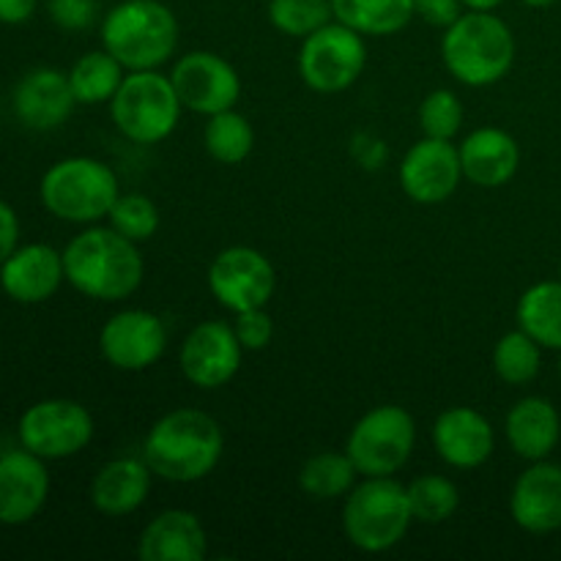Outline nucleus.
<instances>
[{
  "label": "nucleus",
  "instance_id": "f257e3e1",
  "mask_svg": "<svg viewBox=\"0 0 561 561\" xmlns=\"http://www.w3.org/2000/svg\"><path fill=\"white\" fill-rule=\"evenodd\" d=\"M225 436L219 422L201 409H173L142 438V460L153 477L175 485L201 482L219 466Z\"/></svg>",
  "mask_w": 561,
  "mask_h": 561
},
{
  "label": "nucleus",
  "instance_id": "f03ea898",
  "mask_svg": "<svg viewBox=\"0 0 561 561\" xmlns=\"http://www.w3.org/2000/svg\"><path fill=\"white\" fill-rule=\"evenodd\" d=\"M66 283L93 301H124L146 277V263L135 241L113 228L91 225L66 244Z\"/></svg>",
  "mask_w": 561,
  "mask_h": 561
},
{
  "label": "nucleus",
  "instance_id": "7ed1b4c3",
  "mask_svg": "<svg viewBox=\"0 0 561 561\" xmlns=\"http://www.w3.org/2000/svg\"><path fill=\"white\" fill-rule=\"evenodd\" d=\"M449 75L469 88L502 82L515 64V33L493 11L466 9L442 36Z\"/></svg>",
  "mask_w": 561,
  "mask_h": 561
},
{
  "label": "nucleus",
  "instance_id": "20e7f679",
  "mask_svg": "<svg viewBox=\"0 0 561 561\" xmlns=\"http://www.w3.org/2000/svg\"><path fill=\"white\" fill-rule=\"evenodd\" d=\"M102 47L126 71L159 69L179 49V20L162 0H124L102 20Z\"/></svg>",
  "mask_w": 561,
  "mask_h": 561
},
{
  "label": "nucleus",
  "instance_id": "39448f33",
  "mask_svg": "<svg viewBox=\"0 0 561 561\" xmlns=\"http://www.w3.org/2000/svg\"><path fill=\"white\" fill-rule=\"evenodd\" d=\"M414 513L409 488L394 477H362L343 504V535L356 551L387 553L405 540Z\"/></svg>",
  "mask_w": 561,
  "mask_h": 561
},
{
  "label": "nucleus",
  "instance_id": "423d86ee",
  "mask_svg": "<svg viewBox=\"0 0 561 561\" xmlns=\"http://www.w3.org/2000/svg\"><path fill=\"white\" fill-rule=\"evenodd\" d=\"M121 184L107 162L93 157H66L49 164L38 184L42 206L60 222L96 225L107 219Z\"/></svg>",
  "mask_w": 561,
  "mask_h": 561
},
{
  "label": "nucleus",
  "instance_id": "0eeeda50",
  "mask_svg": "<svg viewBox=\"0 0 561 561\" xmlns=\"http://www.w3.org/2000/svg\"><path fill=\"white\" fill-rule=\"evenodd\" d=\"M179 93H175L170 75L159 69L126 71L118 93L110 102L113 124L126 140L137 146H157L168 140L181 118Z\"/></svg>",
  "mask_w": 561,
  "mask_h": 561
},
{
  "label": "nucleus",
  "instance_id": "6e6552de",
  "mask_svg": "<svg viewBox=\"0 0 561 561\" xmlns=\"http://www.w3.org/2000/svg\"><path fill=\"white\" fill-rule=\"evenodd\" d=\"M416 420L403 405H376L348 433L345 453L359 477H392L411 460Z\"/></svg>",
  "mask_w": 561,
  "mask_h": 561
},
{
  "label": "nucleus",
  "instance_id": "1a4fd4ad",
  "mask_svg": "<svg viewBox=\"0 0 561 561\" xmlns=\"http://www.w3.org/2000/svg\"><path fill=\"white\" fill-rule=\"evenodd\" d=\"M299 77L316 93H343L354 85L367 66V44L362 33L340 20L327 22L301 38Z\"/></svg>",
  "mask_w": 561,
  "mask_h": 561
},
{
  "label": "nucleus",
  "instance_id": "9d476101",
  "mask_svg": "<svg viewBox=\"0 0 561 561\" xmlns=\"http://www.w3.org/2000/svg\"><path fill=\"white\" fill-rule=\"evenodd\" d=\"M91 411L69 398L38 400L20 416L16 436L20 447L31 449L42 460H66L80 455L93 442Z\"/></svg>",
  "mask_w": 561,
  "mask_h": 561
},
{
  "label": "nucleus",
  "instance_id": "9b49d317",
  "mask_svg": "<svg viewBox=\"0 0 561 561\" xmlns=\"http://www.w3.org/2000/svg\"><path fill=\"white\" fill-rule=\"evenodd\" d=\"M208 290L214 299L230 310L244 312L266 307L277 290V272L261 250L247 244L228 247L208 266Z\"/></svg>",
  "mask_w": 561,
  "mask_h": 561
},
{
  "label": "nucleus",
  "instance_id": "f8f14e48",
  "mask_svg": "<svg viewBox=\"0 0 561 561\" xmlns=\"http://www.w3.org/2000/svg\"><path fill=\"white\" fill-rule=\"evenodd\" d=\"M184 110L197 115H217L233 110L241 99V77L228 58L208 49L181 55L170 71Z\"/></svg>",
  "mask_w": 561,
  "mask_h": 561
},
{
  "label": "nucleus",
  "instance_id": "ddd939ff",
  "mask_svg": "<svg viewBox=\"0 0 561 561\" xmlns=\"http://www.w3.org/2000/svg\"><path fill=\"white\" fill-rule=\"evenodd\" d=\"M164 351H168V327L157 312L140 307L110 316L99 332V354L115 370L142 373L157 365Z\"/></svg>",
  "mask_w": 561,
  "mask_h": 561
},
{
  "label": "nucleus",
  "instance_id": "4468645a",
  "mask_svg": "<svg viewBox=\"0 0 561 561\" xmlns=\"http://www.w3.org/2000/svg\"><path fill=\"white\" fill-rule=\"evenodd\" d=\"M244 345L236 337L233 323L203 321L184 337L179 367L186 381L197 389H222L241 370Z\"/></svg>",
  "mask_w": 561,
  "mask_h": 561
},
{
  "label": "nucleus",
  "instance_id": "2eb2a0df",
  "mask_svg": "<svg viewBox=\"0 0 561 561\" xmlns=\"http://www.w3.org/2000/svg\"><path fill=\"white\" fill-rule=\"evenodd\" d=\"M463 181L460 151L453 140L422 137L400 162V190L422 206L449 201Z\"/></svg>",
  "mask_w": 561,
  "mask_h": 561
},
{
  "label": "nucleus",
  "instance_id": "dca6fc26",
  "mask_svg": "<svg viewBox=\"0 0 561 561\" xmlns=\"http://www.w3.org/2000/svg\"><path fill=\"white\" fill-rule=\"evenodd\" d=\"M75 104L77 99L71 91L69 71L53 69V66H38L22 75L11 96L16 121L33 131H53L64 126L75 113Z\"/></svg>",
  "mask_w": 561,
  "mask_h": 561
},
{
  "label": "nucleus",
  "instance_id": "f3484780",
  "mask_svg": "<svg viewBox=\"0 0 561 561\" xmlns=\"http://www.w3.org/2000/svg\"><path fill=\"white\" fill-rule=\"evenodd\" d=\"M47 499V460H42L25 447L0 455V524H31L44 510Z\"/></svg>",
  "mask_w": 561,
  "mask_h": 561
},
{
  "label": "nucleus",
  "instance_id": "a211bd4d",
  "mask_svg": "<svg viewBox=\"0 0 561 561\" xmlns=\"http://www.w3.org/2000/svg\"><path fill=\"white\" fill-rule=\"evenodd\" d=\"M433 447L438 458L453 469H480L496 449V431L491 420L471 405H455L433 422Z\"/></svg>",
  "mask_w": 561,
  "mask_h": 561
},
{
  "label": "nucleus",
  "instance_id": "6ab92c4d",
  "mask_svg": "<svg viewBox=\"0 0 561 561\" xmlns=\"http://www.w3.org/2000/svg\"><path fill=\"white\" fill-rule=\"evenodd\" d=\"M66 283L64 252L55 247L22 244L0 266V288L16 305H42Z\"/></svg>",
  "mask_w": 561,
  "mask_h": 561
},
{
  "label": "nucleus",
  "instance_id": "aec40b11",
  "mask_svg": "<svg viewBox=\"0 0 561 561\" xmlns=\"http://www.w3.org/2000/svg\"><path fill=\"white\" fill-rule=\"evenodd\" d=\"M510 515L529 535H551L561 529V466L535 460L515 480L510 493Z\"/></svg>",
  "mask_w": 561,
  "mask_h": 561
},
{
  "label": "nucleus",
  "instance_id": "412c9836",
  "mask_svg": "<svg viewBox=\"0 0 561 561\" xmlns=\"http://www.w3.org/2000/svg\"><path fill=\"white\" fill-rule=\"evenodd\" d=\"M208 535L192 510H164L142 526L137 557L142 561H203Z\"/></svg>",
  "mask_w": 561,
  "mask_h": 561
},
{
  "label": "nucleus",
  "instance_id": "4be33fe9",
  "mask_svg": "<svg viewBox=\"0 0 561 561\" xmlns=\"http://www.w3.org/2000/svg\"><path fill=\"white\" fill-rule=\"evenodd\" d=\"M463 179L482 190L510 184L520 168V146L510 131L499 126H480L458 146Z\"/></svg>",
  "mask_w": 561,
  "mask_h": 561
},
{
  "label": "nucleus",
  "instance_id": "5701e85b",
  "mask_svg": "<svg viewBox=\"0 0 561 561\" xmlns=\"http://www.w3.org/2000/svg\"><path fill=\"white\" fill-rule=\"evenodd\" d=\"M153 471L142 458H115L96 471L91 482V504L107 518L137 513L151 496Z\"/></svg>",
  "mask_w": 561,
  "mask_h": 561
},
{
  "label": "nucleus",
  "instance_id": "b1692460",
  "mask_svg": "<svg viewBox=\"0 0 561 561\" xmlns=\"http://www.w3.org/2000/svg\"><path fill=\"white\" fill-rule=\"evenodd\" d=\"M504 436L518 458L529 460V463L546 460L561 438V416L557 405L537 394L518 400L504 420Z\"/></svg>",
  "mask_w": 561,
  "mask_h": 561
},
{
  "label": "nucleus",
  "instance_id": "393cba45",
  "mask_svg": "<svg viewBox=\"0 0 561 561\" xmlns=\"http://www.w3.org/2000/svg\"><path fill=\"white\" fill-rule=\"evenodd\" d=\"M515 321L542 351H561V279H546L524 290Z\"/></svg>",
  "mask_w": 561,
  "mask_h": 561
},
{
  "label": "nucleus",
  "instance_id": "a878e982",
  "mask_svg": "<svg viewBox=\"0 0 561 561\" xmlns=\"http://www.w3.org/2000/svg\"><path fill=\"white\" fill-rule=\"evenodd\" d=\"M334 20L362 36H394L414 20V0H332Z\"/></svg>",
  "mask_w": 561,
  "mask_h": 561
},
{
  "label": "nucleus",
  "instance_id": "bb28decb",
  "mask_svg": "<svg viewBox=\"0 0 561 561\" xmlns=\"http://www.w3.org/2000/svg\"><path fill=\"white\" fill-rule=\"evenodd\" d=\"M124 77L126 69L121 66V60L110 55L104 47L80 55L69 69V82L77 104H88V107L113 102Z\"/></svg>",
  "mask_w": 561,
  "mask_h": 561
},
{
  "label": "nucleus",
  "instance_id": "cd10ccee",
  "mask_svg": "<svg viewBox=\"0 0 561 561\" xmlns=\"http://www.w3.org/2000/svg\"><path fill=\"white\" fill-rule=\"evenodd\" d=\"M356 480H359V471L345 449L343 453H334V449L316 453L305 460L299 471V488L316 502H334V499L348 496Z\"/></svg>",
  "mask_w": 561,
  "mask_h": 561
},
{
  "label": "nucleus",
  "instance_id": "c85d7f7f",
  "mask_svg": "<svg viewBox=\"0 0 561 561\" xmlns=\"http://www.w3.org/2000/svg\"><path fill=\"white\" fill-rule=\"evenodd\" d=\"M203 146L208 157L219 164H239L255 148V129L250 118L239 110H222L217 115H208L206 129H203Z\"/></svg>",
  "mask_w": 561,
  "mask_h": 561
},
{
  "label": "nucleus",
  "instance_id": "c756f323",
  "mask_svg": "<svg viewBox=\"0 0 561 561\" xmlns=\"http://www.w3.org/2000/svg\"><path fill=\"white\" fill-rule=\"evenodd\" d=\"M491 365L499 381L510 383V387H524L540 376L542 345L535 343L524 329H515L493 345Z\"/></svg>",
  "mask_w": 561,
  "mask_h": 561
},
{
  "label": "nucleus",
  "instance_id": "7c9ffc66",
  "mask_svg": "<svg viewBox=\"0 0 561 561\" xmlns=\"http://www.w3.org/2000/svg\"><path fill=\"white\" fill-rule=\"evenodd\" d=\"M405 488H409V504L416 524L436 526L458 513L460 491L449 477L422 474Z\"/></svg>",
  "mask_w": 561,
  "mask_h": 561
},
{
  "label": "nucleus",
  "instance_id": "2f4dec72",
  "mask_svg": "<svg viewBox=\"0 0 561 561\" xmlns=\"http://www.w3.org/2000/svg\"><path fill=\"white\" fill-rule=\"evenodd\" d=\"M332 20V0H268V22L285 36L307 38Z\"/></svg>",
  "mask_w": 561,
  "mask_h": 561
},
{
  "label": "nucleus",
  "instance_id": "473e14b6",
  "mask_svg": "<svg viewBox=\"0 0 561 561\" xmlns=\"http://www.w3.org/2000/svg\"><path fill=\"white\" fill-rule=\"evenodd\" d=\"M107 222L121 236L140 244V241L153 239V233L159 230V208L148 195H140V192H121L115 197L113 208H110Z\"/></svg>",
  "mask_w": 561,
  "mask_h": 561
},
{
  "label": "nucleus",
  "instance_id": "72a5a7b5",
  "mask_svg": "<svg viewBox=\"0 0 561 561\" xmlns=\"http://www.w3.org/2000/svg\"><path fill=\"white\" fill-rule=\"evenodd\" d=\"M420 126L425 137L455 140L463 129V104L449 88H436L420 104Z\"/></svg>",
  "mask_w": 561,
  "mask_h": 561
},
{
  "label": "nucleus",
  "instance_id": "f704fd0d",
  "mask_svg": "<svg viewBox=\"0 0 561 561\" xmlns=\"http://www.w3.org/2000/svg\"><path fill=\"white\" fill-rule=\"evenodd\" d=\"M47 14L60 31L80 33L96 25L99 3L96 0H49Z\"/></svg>",
  "mask_w": 561,
  "mask_h": 561
},
{
  "label": "nucleus",
  "instance_id": "c9c22d12",
  "mask_svg": "<svg viewBox=\"0 0 561 561\" xmlns=\"http://www.w3.org/2000/svg\"><path fill=\"white\" fill-rule=\"evenodd\" d=\"M236 337L244 345V351H263L268 348L274 337V321L266 312V307H255V310L236 312Z\"/></svg>",
  "mask_w": 561,
  "mask_h": 561
},
{
  "label": "nucleus",
  "instance_id": "e433bc0d",
  "mask_svg": "<svg viewBox=\"0 0 561 561\" xmlns=\"http://www.w3.org/2000/svg\"><path fill=\"white\" fill-rule=\"evenodd\" d=\"M463 0H414V14L431 27L447 31L460 14H463Z\"/></svg>",
  "mask_w": 561,
  "mask_h": 561
},
{
  "label": "nucleus",
  "instance_id": "4c0bfd02",
  "mask_svg": "<svg viewBox=\"0 0 561 561\" xmlns=\"http://www.w3.org/2000/svg\"><path fill=\"white\" fill-rule=\"evenodd\" d=\"M20 247V217L5 201H0V266Z\"/></svg>",
  "mask_w": 561,
  "mask_h": 561
},
{
  "label": "nucleus",
  "instance_id": "58836bf2",
  "mask_svg": "<svg viewBox=\"0 0 561 561\" xmlns=\"http://www.w3.org/2000/svg\"><path fill=\"white\" fill-rule=\"evenodd\" d=\"M38 0H0V22L3 25H22L36 14Z\"/></svg>",
  "mask_w": 561,
  "mask_h": 561
},
{
  "label": "nucleus",
  "instance_id": "ea45409f",
  "mask_svg": "<svg viewBox=\"0 0 561 561\" xmlns=\"http://www.w3.org/2000/svg\"><path fill=\"white\" fill-rule=\"evenodd\" d=\"M504 0H463L466 9L471 11H496Z\"/></svg>",
  "mask_w": 561,
  "mask_h": 561
},
{
  "label": "nucleus",
  "instance_id": "a19ab883",
  "mask_svg": "<svg viewBox=\"0 0 561 561\" xmlns=\"http://www.w3.org/2000/svg\"><path fill=\"white\" fill-rule=\"evenodd\" d=\"M520 3H526L529 9H548V5H553L557 0H520Z\"/></svg>",
  "mask_w": 561,
  "mask_h": 561
},
{
  "label": "nucleus",
  "instance_id": "79ce46f5",
  "mask_svg": "<svg viewBox=\"0 0 561 561\" xmlns=\"http://www.w3.org/2000/svg\"><path fill=\"white\" fill-rule=\"evenodd\" d=\"M559 279H561V261H559Z\"/></svg>",
  "mask_w": 561,
  "mask_h": 561
},
{
  "label": "nucleus",
  "instance_id": "37998d69",
  "mask_svg": "<svg viewBox=\"0 0 561 561\" xmlns=\"http://www.w3.org/2000/svg\"><path fill=\"white\" fill-rule=\"evenodd\" d=\"M559 378H561V362H559Z\"/></svg>",
  "mask_w": 561,
  "mask_h": 561
}]
</instances>
